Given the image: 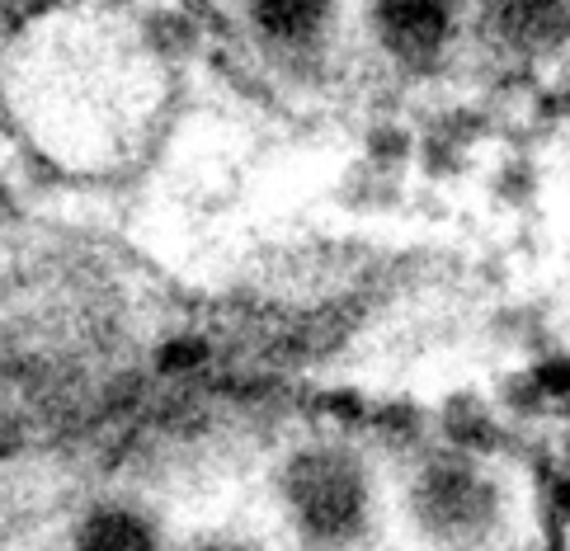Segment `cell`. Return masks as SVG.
<instances>
[{
	"label": "cell",
	"mask_w": 570,
	"mask_h": 551,
	"mask_svg": "<svg viewBox=\"0 0 570 551\" xmlns=\"http://www.w3.org/2000/svg\"><path fill=\"white\" fill-rule=\"evenodd\" d=\"M71 551H166V547H160L156 519L141 504L105 500L90 504L71 528Z\"/></svg>",
	"instance_id": "cell-6"
},
{
	"label": "cell",
	"mask_w": 570,
	"mask_h": 551,
	"mask_svg": "<svg viewBox=\"0 0 570 551\" xmlns=\"http://www.w3.org/2000/svg\"><path fill=\"white\" fill-rule=\"evenodd\" d=\"M194 551H246V547H236V542H203V547H194Z\"/></svg>",
	"instance_id": "cell-7"
},
{
	"label": "cell",
	"mask_w": 570,
	"mask_h": 551,
	"mask_svg": "<svg viewBox=\"0 0 570 551\" xmlns=\"http://www.w3.org/2000/svg\"><path fill=\"white\" fill-rule=\"evenodd\" d=\"M411 514L443 547H481L500 528L504 495L476 457L434 453L411 481Z\"/></svg>",
	"instance_id": "cell-2"
},
{
	"label": "cell",
	"mask_w": 570,
	"mask_h": 551,
	"mask_svg": "<svg viewBox=\"0 0 570 551\" xmlns=\"http://www.w3.org/2000/svg\"><path fill=\"white\" fill-rule=\"evenodd\" d=\"M278 495L312 551H354L373 528V481L350 447L307 443L283 462Z\"/></svg>",
	"instance_id": "cell-1"
},
{
	"label": "cell",
	"mask_w": 570,
	"mask_h": 551,
	"mask_svg": "<svg viewBox=\"0 0 570 551\" xmlns=\"http://www.w3.org/2000/svg\"><path fill=\"white\" fill-rule=\"evenodd\" d=\"M491 29L514 52H557L570 43V0H491Z\"/></svg>",
	"instance_id": "cell-5"
},
{
	"label": "cell",
	"mask_w": 570,
	"mask_h": 551,
	"mask_svg": "<svg viewBox=\"0 0 570 551\" xmlns=\"http://www.w3.org/2000/svg\"><path fill=\"white\" fill-rule=\"evenodd\" d=\"M240 14L255 43L283 61L316 57L335 33V0H240Z\"/></svg>",
	"instance_id": "cell-4"
},
{
	"label": "cell",
	"mask_w": 570,
	"mask_h": 551,
	"mask_svg": "<svg viewBox=\"0 0 570 551\" xmlns=\"http://www.w3.org/2000/svg\"><path fill=\"white\" fill-rule=\"evenodd\" d=\"M368 29L401 71H439L462 33V0H368Z\"/></svg>",
	"instance_id": "cell-3"
}]
</instances>
